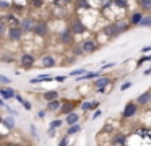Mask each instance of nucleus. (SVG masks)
Masks as SVG:
<instances>
[{
	"mask_svg": "<svg viewBox=\"0 0 151 146\" xmlns=\"http://www.w3.org/2000/svg\"><path fill=\"white\" fill-rule=\"evenodd\" d=\"M138 110H140L138 104L135 102V101H128V102L125 104L124 110H122V120H130V119H133V117L138 114Z\"/></svg>",
	"mask_w": 151,
	"mask_h": 146,
	"instance_id": "obj_1",
	"label": "nucleus"
},
{
	"mask_svg": "<svg viewBox=\"0 0 151 146\" xmlns=\"http://www.w3.org/2000/svg\"><path fill=\"white\" fill-rule=\"evenodd\" d=\"M78 106H80V102L75 101V99H63L62 106H60V110L57 114H60V115H67V114H70V112H75V109Z\"/></svg>",
	"mask_w": 151,
	"mask_h": 146,
	"instance_id": "obj_2",
	"label": "nucleus"
},
{
	"mask_svg": "<svg viewBox=\"0 0 151 146\" xmlns=\"http://www.w3.org/2000/svg\"><path fill=\"white\" fill-rule=\"evenodd\" d=\"M33 32L37 36V37H46V36L49 34V24H47V21H44V19H39V21H36Z\"/></svg>",
	"mask_w": 151,
	"mask_h": 146,
	"instance_id": "obj_3",
	"label": "nucleus"
},
{
	"mask_svg": "<svg viewBox=\"0 0 151 146\" xmlns=\"http://www.w3.org/2000/svg\"><path fill=\"white\" fill-rule=\"evenodd\" d=\"M34 63H36V57H34L33 54H29V52H23L20 57V65L24 68V70H29V68L34 67Z\"/></svg>",
	"mask_w": 151,
	"mask_h": 146,
	"instance_id": "obj_4",
	"label": "nucleus"
},
{
	"mask_svg": "<svg viewBox=\"0 0 151 146\" xmlns=\"http://www.w3.org/2000/svg\"><path fill=\"white\" fill-rule=\"evenodd\" d=\"M81 49H83V54H93L99 49V42L96 39H85L81 41Z\"/></svg>",
	"mask_w": 151,
	"mask_h": 146,
	"instance_id": "obj_5",
	"label": "nucleus"
},
{
	"mask_svg": "<svg viewBox=\"0 0 151 146\" xmlns=\"http://www.w3.org/2000/svg\"><path fill=\"white\" fill-rule=\"evenodd\" d=\"M23 34H24V32L21 31L20 26H10V28L7 29V36H8V39H10V41H13V42L21 41V39H23Z\"/></svg>",
	"mask_w": 151,
	"mask_h": 146,
	"instance_id": "obj_6",
	"label": "nucleus"
},
{
	"mask_svg": "<svg viewBox=\"0 0 151 146\" xmlns=\"http://www.w3.org/2000/svg\"><path fill=\"white\" fill-rule=\"evenodd\" d=\"M68 28H70V31H72V34H73V36L83 34V32H86V29H88L85 24H83V21H81V19H78V18H75V19H73V21H72V24H70Z\"/></svg>",
	"mask_w": 151,
	"mask_h": 146,
	"instance_id": "obj_7",
	"label": "nucleus"
},
{
	"mask_svg": "<svg viewBox=\"0 0 151 146\" xmlns=\"http://www.w3.org/2000/svg\"><path fill=\"white\" fill-rule=\"evenodd\" d=\"M59 42L67 44V45H72L73 44V34H72V31H70L68 26H65V28L59 32Z\"/></svg>",
	"mask_w": 151,
	"mask_h": 146,
	"instance_id": "obj_8",
	"label": "nucleus"
},
{
	"mask_svg": "<svg viewBox=\"0 0 151 146\" xmlns=\"http://www.w3.org/2000/svg\"><path fill=\"white\" fill-rule=\"evenodd\" d=\"M37 19H34L33 16H26V18H23L20 21V28L23 32H33L34 29V24H36Z\"/></svg>",
	"mask_w": 151,
	"mask_h": 146,
	"instance_id": "obj_9",
	"label": "nucleus"
},
{
	"mask_svg": "<svg viewBox=\"0 0 151 146\" xmlns=\"http://www.w3.org/2000/svg\"><path fill=\"white\" fill-rule=\"evenodd\" d=\"M135 102L138 104V107H146L151 104V89L143 91L141 94H138V97L135 99Z\"/></svg>",
	"mask_w": 151,
	"mask_h": 146,
	"instance_id": "obj_10",
	"label": "nucleus"
},
{
	"mask_svg": "<svg viewBox=\"0 0 151 146\" xmlns=\"http://www.w3.org/2000/svg\"><path fill=\"white\" fill-rule=\"evenodd\" d=\"M15 94H17V91H15L12 86H4V84H0V97H2L5 102L10 101V99H15Z\"/></svg>",
	"mask_w": 151,
	"mask_h": 146,
	"instance_id": "obj_11",
	"label": "nucleus"
},
{
	"mask_svg": "<svg viewBox=\"0 0 151 146\" xmlns=\"http://www.w3.org/2000/svg\"><path fill=\"white\" fill-rule=\"evenodd\" d=\"M112 84L111 76H99L93 81V88L94 89H101V88H109Z\"/></svg>",
	"mask_w": 151,
	"mask_h": 146,
	"instance_id": "obj_12",
	"label": "nucleus"
},
{
	"mask_svg": "<svg viewBox=\"0 0 151 146\" xmlns=\"http://www.w3.org/2000/svg\"><path fill=\"white\" fill-rule=\"evenodd\" d=\"M80 120H81V115H80V112H70L65 115V119H63V123H65L67 127L70 125H75V123H80Z\"/></svg>",
	"mask_w": 151,
	"mask_h": 146,
	"instance_id": "obj_13",
	"label": "nucleus"
},
{
	"mask_svg": "<svg viewBox=\"0 0 151 146\" xmlns=\"http://www.w3.org/2000/svg\"><path fill=\"white\" fill-rule=\"evenodd\" d=\"M41 65H42L44 68H54L57 65V60H55V57H54L52 54H46V55H42V58H41Z\"/></svg>",
	"mask_w": 151,
	"mask_h": 146,
	"instance_id": "obj_14",
	"label": "nucleus"
},
{
	"mask_svg": "<svg viewBox=\"0 0 151 146\" xmlns=\"http://www.w3.org/2000/svg\"><path fill=\"white\" fill-rule=\"evenodd\" d=\"M49 81H54V76L49 73H44V75H37L36 78H31L29 84H41V83H49Z\"/></svg>",
	"mask_w": 151,
	"mask_h": 146,
	"instance_id": "obj_15",
	"label": "nucleus"
},
{
	"mask_svg": "<svg viewBox=\"0 0 151 146\" xmlns=\"http://www.w3.org/2000/svg\"><path fill=\"white\" fill-rule=\"evenodd\" d=\"M112 143L115 146H125L127 145V135L124 132H117L114 135V138H112Z\"/></svg>",
	"mask_w": 151,
	"mask_h": 146,
	"instance_id": "obj_16",
	"label": "nucleus"
},
{
	"mask_svg": "<svg viewBox=\"0 0 151 146\" xmlns=\"http://www.w3.org/2000/svg\"><path fill=\"white\" fill-rule=\"evenodd\" d=\"M102 32H104L107 37H117L120 32L117 31V26H115V23H111V24H107L104 29H102Z\"/></svg>",
	"mask_w": 151,
	"mask_h": 146,
	"instance_id": "obj_17",
	"label": "nucleus"
},
{
	"mask_svg": "<svg viewBox=\"0 0 151 146\" xmlns=\"http://www.w3.org/2000/svg\"><path fill=\"white\" fill-rule=\"evenodd\" d=\"M2 125H4L5 128L8 130V132L15 130V128H17V122H15V117H12V115L4 117V119H2Z\"/></svg>",
	"mask_w": 151,
	"mask_h": 146,
	"instance_id": "obj_18",
	"label": "nucleus"
},
{
	"mask_svg": "<svg viewBox=\"0 0 151 146\" xmlns=\"http://www.w3.org/2000/svg\"><path fill=\"white\" fill-rule=\"evenodd\" d=\"M60 106H62V99H55V101H49L46 104V110L47 112H59Z\"/></svg>",
	"mask_w": 151,
	"mask_h": 146,
	"instance_id": "obj_19",
	"label": "nucleus"
},
{
	"mask_svg": "<svg viewBox=\"0 0 151 146\" xmlns=\"http://www.w3.org/2000/svg\"><path fill=\"white\" fill-rule=\"evenodd\" d=\"M42 99L46 101V102H49V101H55V99H60V93H59L57 89L46 91V93L42 94Z\"/></svg>",
	"mask_w": 151,
	"mask_h": 146,
	"instance_id": "obj_20",
	"label": "nucleus"
},
{
	"mask_svg": "<svg viewBox=\"0 0 151 146\" xmlns=\"http://www.w3.org/2000/svg\"><path fill=\"white\" fill-rule=\"evenodd\" d=\"M81 123H75V125H70V127H67V132H65V135H68V136H73V135H78L80 132H81Z\"/></svg>",
	"mask_w": 151,
	"mask_h": 146,
	"instance_id": "obj_21",
	"label": "nucleus"
},
{
	"mask_svg": "<svg viewBox=\"0 0 151 146\" xmlns=\"http://www.w3.org/2000/svg\"><path fill=\"white\" fill-rule=\"evenodd\" d=\"M141 18H143V13L141 12H135V13H132V16H130V24L132 26H138L140 24V21H141Z\"/></svg>",
	"mask_w": 151,
	"mask_h": 146,
	"instance_id": "obj_22",
	"label": "nucleus"
},
{
	"mask_svg": "<svg viewBox=\"0 0 151 146\" xmlns=\"http://www.w3.org/2000/svg\"><path fill=\"white\" fill-rule=\"evenodd\" d=\"M115 26H117L119 32H125V31H128V28H130V23L122 21V19H117V21H115Z\"/></svg>",
	"mask_w": 151,
	"mask_h": 146,
	"instance_id": "obj_23",
	"label": "nucleus"
},
{
	"mask_svg": "<svg viewBox=\"0 0 151 146\" xmlns=\"http://www.w3.org/2000/svg\"><path fill=\"white\" fill-rule=\"evenodd\" d=\"M80 110H81L83 114H86V112H91V101H81L80 102Z\"/></svg>",
	"mask_w": 151,
	"mask_h": 146,
	"instance_id": "obj_24",
	"label": "nucleus"
},
{
	"mask_svg": "<svg viewBox=\"0 0 151 146\" xmlns=\"http://www.w3.org/2000/svg\"><path fill=\"white\" fill-rule=\"evenodd\" d=\"M138 26H141V28H151V15H143V18H141Z\"/></svg>",
	"mask_w": 151,
	"mask_h": 146,
	"instance_id": "obj_25",
	"label": "nucleus"
},
{
	"mask_svg": "<svg viewBox=\"0 0 151 146\" xmlns=\"http://www.w3.org/2000/svg\"><path fill=\"white\" fill-rule=\"evenodd\" d=\"M0 62H5V63H15V55L13 54H4V55H0Z\"/></svg>",
	"mask_w": 151,
	"mask_h": 146,
	"instance_id": "obj_26",
	"label": "nucleus"
},
{
	"mask_svg": "<svg viewBox=\"0 0 151 146\" xmlns=\"http://www.w3.org/2000/svg\"><path fill=\"white\" fill-rule=\"evenodd\" d=\"M62 125H63V119H54V120H50L49 128H55V130H59Z\"/></svg>",
	"mask_w": 151,
	"mask_h": 146,
	"instance_id": "obj_27",
	"label": "nucleus"
},
{
	"mask_svg": "<svg viewBox=\"0 0 151 146\" xmlns=\"http://www.w3.org/2000/svg\"><path fill=\"white\" fill-rule=\"evenodd\" d=\"M5 112H7L8 114V115H12V117H18V115H20V112H18V110L17 109H12V107L10 106H8V104H7V106H5Z\"/></svg>",
	"mask_w": 151,
	"mask_h": 146,
	"instance_id": "obj_28",
	"label": "nucleus"
},
{
	"mask_svg": "<svg viewBox=\"0 0 151 146\" xmlns=\"http://www.w3.org/2000/svg\"><path fill=\"white\" fill-rule=\"evenodd\" d=\"M140 8L150 12L151 10V0H140Z\"/></svg>",
	"mask_w": 151,
	"mask_h": 146,
	"instance_id": "obj_29",
	"label": "nucleus"
},
{
	"mask_svg": "<svg viewBox=\"0 0 151 146\" xmlns=\"http://www.w3.org/2000/svg\"><path fill=\"white\" fill-rule=\"evenodd\" d=\"M7 29H8V24L4 21V19H0V37L7 34Z\"/></svg>",
	"mask_w": 151,
	"mask_h": 146,
	"instance_id": "obj_30",
	"label": "nucleus"
},
{
	"mask_svg": "<svg viewBox=\"0 0 151 146\" xmlns=\"http://www.w3.org/2000/svg\"><path fill=\"white\" fill-rule=\"evenodd\" d=\"M10 83H12V80L7 76V75L0 73V84H4V86H10Z\"/></svg>",
	"mask_w": 151,
	"mask_h": 146,
	"instance_id": "obj_31",
	"label": "nucleus"
},
{
	"mask_svg": "<svg viewBox=\"0 0 151 146\" xmlns=\"http://www.w3.org/2000/svg\"><path fill=\"white\" fill-rule=\"evenodd\" d=\"M145 62H151V54L150 55H145V57H140L137 60V67H141V65L145 63Z\"/></svg>",
	"mask_w": 151,
	"mask_h": 146,
	"instance_id": "obj_32",
	"label": "nucleus"
},
{
	"mask_svg": "<svg viewBox=\"0 0 151 146\" xmlns=\"http://www.w3.org/2000/svg\"><path fill=\"white\" fill-rule=\"evenodd\" d=\"M70 145V136L68 135H63L59 141V146H68Z\"/></svg>",
	"mask_w": 151,
	"mask_h": 146,
	"instance_id": "obj_33",
	"label": "nucleus"
},
{
	"mask_svg": "<svg viewBox=\"0 0 151 146\" xmlns=\"http://www.w3.org/2000/svg\"><path fill=\"white\" fill-rule=\"evenodd\" d=\"M86 73V68H78V70H73L72 73V76H81V75H85Z\"/></svg>",
	"mask_w": 151,
	"mask_h": 146,
	"instance_id": "obj_34",
	"label": "nucleus"
},
{
	"mask_svg": "<svg viewBox=\"0 0 151 146\" xmlns=\"http://www.w3.org/2000/svg\"><path fill=\"white\" fill-rule=\"evenodd\" d=\"M73 54H75L76 57H81V55H83V49H81V45H73Z\"/></svg>",
	"mask_w": 151,
	"mask_h": 146,
	"instance_id": "obj_35",
	"label": "nucleus"
},
{
	"mask_svg": "<svg viewBox=\"0 0 151 146\" xmlns=\"http://www.w3.org/2000/svg\"><path fill=\"white\" fill-rule=\"evenodd\" d=\"M132 86H133V81H125V83L120 84V91H127L128 88H132Z\"/></svg>",
	"mask_w": 151,
	"mask_h": 146,
	"instance_id": "obj_36",
	"label": "nucleus"
},
{
	"mask_svg": "<svg viewBox=\"0 0 151 146\" xmlns=\"http://www.w3.org/2000/svg\"><path fill=\"white\" fill-rule=\"evenodd\" d=\"M65 80H67V75H57V76H54L55 83H65Z\"/></svg>",
	"mask_w": 151,
	"mask_h": 146,
	"instance_id": "obj_37",
	"label": "nucleus"
},
{
	"mask_svg": "<svg viewBox=\"0 0 151 146\" xmlns=\"http://www.w3.org/2000/svg\"><path fill=\"white\" fill-rule=\"evenodd\" d=\"M115 6H120V8H127V0H114Z\"/></svg>",
	"mask_w": 151,
	"mask_h": 146,
	"instance_id": "obj_38",
	"label": "nucleus"
},
{
	"mask_svg": "<svg viewBox=\"0 0 151 146\" xmlns=\"http://www.w3.org/2000/svg\"><path fill=\"white\" fill-rule=\"evenodd\" d=\"M21 106H23V107H24V110H28V112H29V110L33 109V104H31V101H26V99H24L23 102H21Z\"/></svg>",
	"mask_w": 151,
	"mask_h": 146,
	"instance_id": "obj_39",
	"label": "nucleus"
},
{
	"mask_svg": "<svg viewBox=\"0 0 151 146\" xmlns=\"http://www.w3.org/2000/svg\"><path fill=\"white\" fill-rule=\"evenodd\" d=\"M78 8H83V10H89L91 8V3H88L86 0H81L80 2V5H78Z\"/></svg>",
	"mask_w": 151,
	"mask_h": 146,
	"instance_id": "obj_40",
	"label": "nucleus"
},
{
	"mask_svg": "<svg viewBox=\"0 0 151 146\" xmlns=\"http://www.w3.org/2000/svg\"><path fill=\"white\" fill-rule=\"evenodd\" d=\"M102 115V110H99V109H96V110H93V115H91V120H98L99 117Z\"/></svg>",
	"mask_w": 151,
	"mask_h": 146,
	"instance_id": "obj_41",
	"label": "nucleus"
},
{
	"mask_svg": "<svg viewBox=\"0 0 151 146\" xmlns=\"http://www.w3.org/2000/svg\"><path fill=\"white\" fill-rule=\"evenodd\" d=\"M0 146H23V145L15 143V141H5V143H0Z\"/></svg>",
	"mask_w": 151,
	"mask_h": 146,
	"instance_id": "obj_42",
	"label": "nucleus"
},
{
	"mask_svg": "<svg viewBox=\"0 0 151 146\" xmlns=\"http://www.w3.org/2000/svg\"><path fill=\"white\" fill-rule=\"evenodd\" d=\"M36 115H37V119H44V117L47 115V110L46 109H41V110H37Z\"/></svg>",
	"mask_w": 151,
	"mask_h": 146,
	"instance_id": "obj_43",
	"label": "nucleus"
},
{
	"mask_svg": "<svg viewBox=\"0 0 151 146\" xmlns=\"http://www.w3.org/2000/svg\"><path fill=\"white\" fill-rule=\"evenodd\" d=\"M55 135H57V130L55 128H47V136H49V138H54Z\"/></svg>",
	"mask_w": 151,
	"mask_h": 146,
	"instance_id": "obj_44",
	"label": "nucleus"
},
{
	"mask_svg": "<svg viewBox=\"0 0 151 146\" xmlns=\"http://www.w3.org/2000/svg\"><path fill=\"white\" fill-rule=\"evenodd\" d=\"M10 3L8 2H5V0H2V2H0V8H4V10H7V8H10Z\"/></svg>",
	"mask_w": 151,
	"mask_h": 146,
	"instance_id": "obj_45",
	"label": "nucleus"
},
{
	"mask_svg": "<svg viewBox=\"0 0 151 146\" xmlns=\"http://www.w3.org/2000/svg\"><path fill=\"white\" fill-rule=\"evenodd\" d=\"M99 106H101V102H99V101H91V109L93 110H96Z\"/></svg>",
	"mask_w": 151,
	"mask_h": 146,
	"instance_id": "obj_46",
	"label": "nucleus"
},
{
	"mask_svg": "<svg viewBox=\"0 0 151 146\" xmlns=\"http://www.w3.org/2000/svg\"><path fill=\"white\" fill-rule=\"evenodd\" d=\"M29 130H31V135H33L34 138H37V130H36V127L31 125V127H29Z\"/></svg>",
	"mask_w": 151,
	"mask_h": 146,
	"instance_id": "obj_47",
	"label": "nucleus"
},
{
	"mask_svg": "<svg viewBox=\"0 0 151 146\" xmlns=\"http://www.w3.org/2000/svg\"><path fill=\"white\" fill-rule=\"evenodd\" d=\"M29 2L33 3L34 6H41V5H42V2H44V0H29Z\"/></svg>",
	"mask_w": 151,
	"mask_h": 146,
	"instance_id": "obj_48",
	"label": "nucleus"
},
{
	"mask_svg": "<svg viewBox=\"0 0 151 146\" xmlns=\"http://www.w3.org/2000/svg\"><path fill=\"white\" fill-rule=\"evenodd\" d=\"M15 99H17V101H18V102H20V104H21V102H23V101H24V97H23V96H21V94H18V93H17V94H15Z\"/></svg>",
	"mask_w": 151,
	"mask_h": 146,
	"instance_id": "obj_49",
	"label": "nucleus"
},
{
	"mask_svg": "<svg viewBox=\"0 0 151 146\" xmlns=\"http://www.w3.org/2000/svg\"><path fill=\"white\" fill-rule=\"evenodd\" d=\"M5 106H7V102H5L2 97H0V109H5Z\"/></svg>",
	"mask_w": 151,
	"mask_h": 146,
	"instance_id": "obj_50",
	"label": "nucleus"
},
{
	"mask_svg": "<svg viewBox=\"0 0 151 146\" xmlns=\"http://www.w3.org/2000/svg\"><path fill=\"white\" fill-rule=\"evenodd\" d=\"M143 52H151V45H146V47H143V49H141V54H143Z\"/></svg>",
	"mask_w": 151,
	"mask_h": 146,
	"instance_id": "obj_51",
	"label": "nucleus"
},
{
	"mask_svg": "<svg viewBox=\"0 0 151 146\" xmlns=\"http://www.w3.org/2000/svg\"><path fill=\"white\" fill-rule=\"evenodd\" d=\"M143 75H145V76H150V75H151V67L148 68V70H145V71H143Z\"/></svg>",
	"mask_w": 151,
	"mask_h": 146,
	"instance_id": "obj_52",
	"label": "nucleus"
},
{
	"mask_svg": "<svg viewBox=\"0 0 151 146\" xmlns=\"http://www.w3.org/2000/svg\"><path fill=\"white\" fill-rule=\"evenodd\" d=\"M2 119H4V117H2V115H0V125H2Z\"/></svg>",
	"mask_w": 151,
	"mask_h": 146,
	"instance_id": "obj_53",
	"label": "nucleus"
},
{
	"mask_svg": "<svg viewBox=\"0 0 151 146\" xmlns=\"http://www.w3.org/2000/svg\"><path fill=\"white\" fill-rule=\"evenodd\" d=\"M0 143H2V138H0Z\"/></svg>",
	"mask_w": 151,
	"mask_h": 146,
	"instance_id": "obj_54",
	"label": "nucleus"
}]
</instances>
